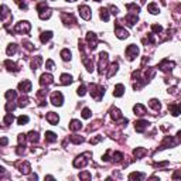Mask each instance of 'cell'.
<instances>
[{"instance_id": "20", "label": "cell", "mask_w": 181, "mask_h": 181, "mask_svg": "<svg viewBox=\"0 0 181 181\" xmlns=\"http://www.w3.org/2000/svg\"><path fill=\"white\" fill-rule=\"evenodd\" d=\"M41 64H43V58H41V55H36V57H34V60L31 61V70H33V71L38 70Z\"/></svg>"}, {"instance_id": "11", "label": "cell", "mask_w": 181, "mask_h": 181, "mask_svg": "<svg viewBox=\"0 0 181 181\" xmlns=\"http://www.w3.org/2000/svg\"><path fill=\"white\" fill-rule=\"evenodd\" d=\"M115 34H116V37L119 38V40H125V38H128V37H129V33H128V30H125L123 27H120L119 24H116V29H115Z\"/></svg>"}, {"instance_id": "36", "label": "cell", "mask_w": 181, "mask_h": 181, "mask_svg": "<svg viewBox=\"0 0 181 181\" xmlns=\"http://www.w3.org/2000/svg\"><path fill=\"white\" fill-rule=\"evenodd\" d=\"M142 178H144L143 173H137V171H135V173L129 174V180H142Z\"/></svg>"}, {"instance_id": "18", "label": "cell", "mask_w": 181, "mask_h": 181, "mask_svg": "<svg viewBox=\"0 0 181 181\" xmlns=\"http://www.w3.org/2000/svg\"><path fill=\"white\" fill-rule=\"evenodd\" d=\"M111 118L113 120H123L125 118L122 116V112L118 109V108H112L111 109Z\"/></svg>"}, {"instance_id": "3", "label": "cell", "mask_w": 181, "mask_h": 181, "mask_svg": "<svg viewBox=\"0 0 181 181\" xmlns=\"http://www.w3.org/2000/svg\"><path fill=\"white\" fill-rule=\"evenodd\" d=\"M30 30H31V26H30L29 21H20V23H17L16 27H14V33L16 34H29Z\"/></svg>"}, {"instance_id": "2", "label": "cell", "mask_w": 181, "mask_h": 181, "mask_svg": "<svg viewBox=\"0 0 181 181\" xmlns=\"http://www.w3.org/2000/svg\"><path fill=\"white\" fill-rule=\"evenodd\" d=\"M87 156H92V153L85 152L84 154H81V156H78L77 159H75V160H74V167H75V169H82V167H85V166L88 164L89 159H85Z\"/></svg>"}, {"instance_id": "38", "label": "cell", "mask_w": 181, "mask_h": 181, "mask_svg": "<svg viewBox=\"0 0 181 181\" xmlns=\"http://www.w3.org/2000/svg\"><path fill=\"white\" fill-rule=\"evenodd\" d=\"M29 116H23V115H21V116H19V118H17V123H19V125H21V126H23V125H26V123H29Z\"/></svg>"}, {"instance_id": "4", "label": "cell", "mask_w": 181, "mask_h": 181, "mask_svg": "<svg viewBox=\"0 0 181 181\" xmlns=\"http://www.w3.org/2000/svg\"><path fill=\"white\" fill-rule=\"evenodd\" d=\"M137 55H139V47L135 44H130L126 48V57H128V60L129 61H133Z\"/></svg>"}, {"instance_id": "8", "label": "cell", "mask_w": 181, "mask_h": 181, "mask_svg": "<svg viewBox=\"0 0 181 181\" xmlns=\"http://www.w3.org/2000/svg\"><path fill=\"white\" fill-rule=\"evenodd\" d=\"M79 16L82 17L84 20H89L90 16H92L89 6H87V4H82V6H79Z\"/></svg>"}, {"instance_id": "10", "label": "cell", "mask_w": 181, "mask_h": 181, "mask_svg": "<svg viewBox=\"0 0 181 181\" xmlns=\"http://www.w3.org/2000/svg\"><path fill=\"white\" fill-rule=\"evenodd\" d=\"M19 89H20L21 94H29L31 90V82L29 79H23L20 84H19Z\"/></svg>"}, {"instance_id": "25", "label": "cell", "mask_w": 181, "mask_h": 181, "mask_svg": "<svg viewBox=\"0 0 181 181\" xmlns=\"http://www.w3.org/2000/svg\"><path fill=\"white\" fill-rule=\"evenodd\" d=\"M27 139H29L30 143H37L38 140H40V136H38V133H37V132L31 130V132L29 133V136H27Z\"/></svg>"}, {"instance_id": "41", "label": "cell", "mask_w": 181, "mask_h": 181, "mask_svg": "<svg viewBox=\"0 0 181 181\" xmlns=\"http://www.w3.org/2000/svg\"><path fill=\"white\" fill-rule=\"evenodd\" d=\"M152 30H153V33L154 34H159L163 31V27H161L160 24H152Z\"/></svg>"}, {"instance_id": "16", "label": "cell", "mask_w": 181, "mask_h": 181, "mask_svg": "<svg viewBox=\"0 0 181 181\" xmlns=\"http://www.w3.org/2000/svg\"><path fill=\"white\" fill-rule=\"evenodd\" d=\"M4 67H6L9 71H12V72H19V71H20L19 65H17L16 62L10 61V60H6V61H4Z\"/></svg>"}, {"instance_id": "30", "label": "cell", "mask_w": 181, "mask_h": 181, "mask_svg": "<svg viewBox=\"0 0 181 181\" xmlns=\"http://www.w3.org/2000/svg\"><path fill=\"white\" fill-rule=\"evenodd\" d=\"M61 57H62L64 61H70L71 58H72V54H71V51L68 48H65V50H62L61 51Z\"/></svg>"}, {"instance_id": "23", "label": "cell", "mask_w": 181, "mask_h": 181, "mask_svg": "<svg viewBox=\"0 0 181 181\" xmlns=\"http://www.w3.org/2000/svg\"><path fill=\"white\" fill-rule=\"evenodd\" d=\"M123 94H125V85L123 84H118V85L115 87V90H113V96L120 98Z\"/></svg>"}, {"instance_id": "14", "label": "cell", "mask_w": 181, "mask_h": 181, "mask_svg": "<svg viewBox=\"0 0 181 181\" xmlns=\"http://www.w3.org/2000/svg\"><path fill=\"white\" fill-rule=\"evenodd\" d=\"M169 111L173 116H178L181 113V103H169Z\"/></svg>"}, {"instance_id": "37", "label": "cell", "mask_w": 181, "mask_h": 181, "mask_svg": "<svg viewBox=\"0 0 181 181\" xmlns=\"http://www.w3.org/2000/svg\"><path fill=\"white\" fill-rule=\"evenodd\" d=\"M4 96H6V99L7 101H14L16 99V96H17V94H16V90H7L6 94H4Z\"/></svg>"}, {"instance_id": "9", "label": "cell", "mask_w": 181, "mask_h": 181, "mask_svg": "<svg viewBox=\"0 0 181 181\" xmlns=\"http://www.w3.org/2000/svg\"><path fill=\"white\" fill-rule=\"evenodd\" d=\"M51 84H54V77L51 74H43L41 78H40V85L41 87H48V85H51Z\"/></svg>"}, {"instance_id": "19", "label": "cell", "mask_w": 181, "mask_h": 181, "mask_svg": "<svg viewBox=\"0 0 181 181\" xmlns=\"http://www.w3.org/2000/svg\"><path fill=\"white\" fill-rule=\"evenodd\" d=\"M133 111H135V115H137V116H144L146 115V108L142 105V103H136L135 105V108H133Z\"/></svg>"}, {"instance_id": "34", "label": "cell", "mask_w": 181, "mask_h": 181, "mask_svg": "<svg viewBox=\"0 0 181 181\" xmlns=\"http://www.w3.org/2000/svg\"><path fill=\"white\" fill-rule=\"evenodd\" d=\"M13 120H14V116H13V113H7V115L4 116V119H3V125H4V126L12 125Z\"/></svg>"}, {"instance_id": "45", "label": "cell", "mask_w": 181, "mask_h": 181, "mask_svg": "<svg viewBox=\"0 0 181 181\" xmlns=\"http://www.w3.org/2000/svg\"><path fill=\"white\" fill-rule=\"evenodd\" d=\"M79 178H82V180H90V173H88V171H84V173L79 174Z\"/></svg>"}, {"instance_id": "33", "label": "cell", "mask_w": 181, "mask_h": 181, "mask_svg": "<svg viewBox=\"0 0 181 181\" xmlns=\"http://www.w3.org/2000/svg\"><path fill=\"white\" fill-rule=\"evenodd\" d=\"M147 10L150 13H152V14H157V13L160 12V9H159V6H157L156 3H150L147 6Z\"/></svg>"}, {"instance_id": "27", "label": "cell", "mask_w": 181, "mask_h": 181, "mask_svg": "<svg viewBox=\"0 0 181 181\" xmlns=\"http://www.w3.org/2000/svg\"><path fill=\"white\" fill-rule=\"evenodd\" d=\"M51 38H53V33H51V31H44V33L40 36L41 43H47V41H50Z\"/></svg>"}, {"instance_id": "22", "label": "cell", "mask_w": 181, "mask_h": 181, "mask_svg": "<svg viewBox=\"0 0 181 181\" xmlns=\"http://www.w3.org/2000/svg\"><path fill=\"white\" fill-rule=\"evenodd\" d=\"M133 154H135L136 159H142L143 156H146V154H147V149H144V147H136L135 150H133Z\"/></svg>"}, {"instance_id": "7", "label": "cell", "mask_w": 181, "mask_h": 181, "mask_svg": "<svg viewBox=\"0 0 181 181\" xmlns=\"http://www.w3.org/2000/svg\"><path fill=\"white\" fill-rule=\"evenodd\" d=\"M87 41H88V47L90 50H95L98 47V37L95 33H88L87 34Z\"/></svg>"}, {"instance_id": "5", "label": "cell", "mask_w": 181, "mask_h": 181, "mask_svg": "<svg viewBox=\"0 0 181 181\" xmlns=\"http://www.w3.org/2000/svg\"><path fill=\"white\" fill-rule=\"evenodd\" d=\"M174 67H176V64H174L173 61L167 60V58H166V60H163V61L159 64V68H160L163 72H171Z\"/></svg>"}, {"instance_id": "26", "label": "cell", "mask_w": 181, "mask_h": 181, "mask_svg": "<svg viewBox=\"0 0 181 181\" xmlns=\"http://www.w3.org/2000/svg\"><path fill=\"white\" fill-rule=\"evenodd\" d=\"M99 16H101V19H102L103 21H109V14H111V12H109V10H108V9H101V10H99Z\"/></svg>"}, {"instance_id": "50", "label": "cell", "mask_w": 181, "mask_h": 181, "mask_svg": "<svg viewBox=\"0 0 181 181\" xmlns=\"http://www.w3.org/2000/svg\"><path fill=\"white\" fill-rule=\"evenodd\" d=\"M67 2H77V0H67Z\"/></svg>"}, {"instance_id": "12", "label": "cell", "mask_w": 181, "mask_h": 181, "mask_svg": "<svg viewBox=\"0 0 181 181\" xmlns=\"http://www.w3.org/2000/svg\"><path fill=\"white\" fill-rule=\"evenodd\" d=\"M45 119H47V122H48L50 125L55 126V125L60 122V116H58L57 113H54V112H48V113H47V116H45Z\"/></svg>"}, {"instance_id": "17", "label": "cell", "mask_w": 181, "mask_h": 181, "mask_svg": "<svg viewBox=\"0 0 181 181\" xmlns=\"http://www.w3.org/2000/svg\"><path fill=\"white\" fill-rule=\"evenodd\" d=\"M82 129V123L79 122L78 119H72L70 123V130L71 132H78V130H81Z\"/></svg>"}, {"instance_id": "48", "label": "cell", "mask_w": 181, "mask_h": 181, "mask_svg": "<svg viewBox=\"0 0 181 181\" xmlns=\"http://www.w3.org/2000/svg\"><path fill=\"white\" fill-rule=\"evenodd\" d=\"M7 144V137H2V146H6Z\"/></svg>"}, {"instance_id": "51", "label": "cell", "mask_w": 181, "mask_h": 181, "mask_svg": "<svg viewBox=\"0 0 181 181\" xmlns=\"http://www.w3.org/2000/svg\"><path fill=\"white\" fill-rule=\"evenodd\" d=\"M95 2H102V0H95Z\"/></svg>"}, {"instance_id": "21", "label": "cell", "mask_w": 181, "mask_h": 181, "mask_svg": "<svg viewBox=\"0 0 181 181\" xmlns=\"http://www.w3.org/2000/svg\"><path fill=\"white\" fill-rule=\"evenodd\" d=\"M118 62H112L111 65H109V68H108V74H106V77L108 78H112L113 75L118 72Z\"/></svg>"}, {"instance_id": "28", "label": "cell", "mask_w": 181, "mask_h": 181, "mask_svg": "<svg viewBox=\"0 0 181 181\" xmlns=\"http://www.w3.org/2000/svg\"><path fill=\"white\" fill-rule=\"evenodd\" d=\"M149 105H150V108H153L156 112H159L161 109V105L160 102L157 101V99H150V102H149Z\"/></svg>"}, {"instance_id": "29", "label": "cell", "mask_w": 181, "mask_h": 181, "mask_svg": "<svg viewBox=\"0 0 181 181\" xmlns=\"http://www.w3.org/2000/svg\"><path fill=\"white\" fill-rule=\"evenodd\" d=\"M45 140L48 143H54V142H57V135L53 132H45Z\"/></svg>"}, {"instance_id": "32", "label": "cell", "mask_w": 181, "mask_h": 181, "mask_svg": "<svg viewBox=\"0 0 181 181\" xmlns=\"http://www.w3.org/2000/svg\"><path fill=\"white\" fill-rule=\"evenodd\" d=\"M17 47H19L17 44H9L7 50H6V53H7V55H14V54L17 53Z\"/></svg>"}, {"instance_id": "47", "label": "cell", "mask_w": 181, "mask_h": 181, "mask_svg": "<svg viewBox=\"0 0 181 181\" xmlns=\"http://www.w3.org/2000/svg\"><path fill=\"white\" fill-rule=\"evenodd\" d=\"M101 140H102V136H96V137H94V139L89 140V143L90 144H96L98 142H101Z\"/></svg>"}, {"instance_id": "40", "label": "cell", "mask_w": 181, "mask_h": 181, "mask_svg": "<svg viewBox=\"0 0 181 181\" xmlns=\"http://www.w3.org/2000/svg\"><path fill=\"white\" fill-rule=\"evenodd\" d=\"M77 92H78L79 96H84V95L87 94V87H85V84H81V87H78Z\"/></svg>"}, {"instance_id": "15", "label": "cell", "mask_w": 181, "mask_h": 181, "mask_svg": "<svg viewBox=\"0 0 181 181\" xmlns=\"http://www.w3.org/2000/svg\"><path fill=\"white\" fill-rule=\"evenodd\" d=\"M17 167L20 169V173H23V174H29L31 171V166H30L29 161H21V163L17 164Z\"/></svg>"}, {"instance_id": "39", "label": "cell", "mask_w": 181, "mask_h": 181, "mask_svg": "<svg viewBox=\"0 0 181 181\" xmlns=\"http://www.w3.org/2000/svg\"><path fill=\"white\" fill-rule=\"evenodd\" d=\"M14 109H16V105H14V102H13V101H9V102L6 103V111H7V113H12Z\"/></svg>"}, {"instance_id": "35", "label": "cell", "mask_w": 181, "mask_h": 181, "mask_svg": "<svg viewBox=\"0 0 181 181\" xmlns=\"http://www.w3.org/2000/svg\"><path fill=\"white\" fill-rule=\"evenodd\" d=\"M70 140H71V142H72L74 144H81V143H84V137H81V136H77V135L70 136Z\"/></svg>"}, {"instance_id": "49", "label": "cell", "mask_w": 181, "mask_h": 181, "mask_svg": "<svg viewBox=\"0 0 181 181\" xmlns=\"http://www.w3.org/2000/svg\"><path fill=\"white\" fill-rule=\"evenodd\" d=\"M177 137H178V140H180V142H181V130L177 133Z\"/></svg>"}, {"instance_id": "13", "label": "cell", "mask_w": 181, "mask_h": 181, "mask_svg": "<svg viewBox=\"0 0 181 181\" xmlns=\"http://www.w3.org/2000/svg\"><path fill=\"white\" fill-rule=\"evenodd\" d=\"M149 128V122L147 120H137V122H135V129H136V132H144L146 129Z\"/></svg>"}, {"instance_id": "24", "label": "cell", "mask_w": 181, "mask_h": 181, "mask_svg": "<svg viewBox=\"0 0 181 181\" xmlns=\"http://www.w3.org/2000/svg\"><path fill=\"white\" fill-rule=\"evenodd\" d=\"M74 82V79H72V77L68 74H62L61 75V85H70V84Z\"/></svg>"}, {"instance_id": "31", "label": "cell", "mask_w": 181, "mask_h": 181, "mask_svg": "<svg viewBox=\"0 0 181 181\" xmlns=\"http://www.w3.org/2000/svg\"><path fill=\"white\" fill-rule=\"evenodd\" d=\"M122 160H123V154L120 152H115L112 154V161H113V163H120Z\"/></svg>"}, {"instance_id": "46", "label": "cell", "mask_w": 181, "mask_h": 181, "mask_svg": "<svg viewBox=\"0 0 181 181\" xmlns=\"http://www.w3.org/2000/svg\"><path fill=\"white\" fill-rule=\"evenodd\" d=\"M171 178H173V180H181V170H177V171L171 176Z\"/></svg>"}, {"instance_id": "43", "label": "cell", "mask_w": 181, "mask_h": 181, "mask_svg": "<svg viewBox=\"0 0 181 181\" xmlns=\"http://www.w3.org/2000/svg\"><path fill=\"white\" fill-rule=\"evenodd\" d=\"M45 70H48V71L54 70V61L53 60H48V61L45 62Z\"/></svg>"}, {"instance_id": "1", "label": "cell", "mask_w": 181, "mask_h": 181, "mask_svg": "<svg viewBox=\"0 0 181 181\" xmlns=\"http://www.w3.org/2000/svg\"><path fill=\"white\" fill-rule=\"evenodd\" d=\"M89 92L92 95V98L99 101V99H102L103 94H105V88L101 85H96V84H92V85H89Z\"/></svg>"}, {"instance_id": "44", "label": "cell", "mask_w": 181, "mask_h": 181, "mask_svg": "<svg viewBox=\"0 0 181 181\" xmlns=\"http://www.w3.org/2000/svg\"><path fill=\"white\" fill-rule=\"evenodd\" d=\"M109 10H111V13L113 14V16H118V14H119V9L116 7V6H113V4L109 6Z\"/></svg>"}, {"instance_id": "42", "label": "cell", "mask_w": 181, "mask_h": 181, "mask_svg": "<svg viewBox=\"0 0 181 181\" xmlns=\"http://www.w3.org/2000/svg\"><path fill=\"white\" fill-rule=\"evenodd\" d=\"M90 115H92V112H90L89 108H85V109L82 111V118L84 119H89Z\"/></svg>"}, {"instance_id": "6", "label": "cell", "mask_w": 181, "mask_h": 181, "mask_svg": "<svg viewBox=\"0 0 181 181\" xmlns=\"http://www.w3.org/2000/svg\"><path fill=\"white\" fill-rule=\"evenodd\" d=\"M51 102H53L54 106H61L62 102H64V96L60 90H55L51 94Z\"/></svg>"}]
</instances>
